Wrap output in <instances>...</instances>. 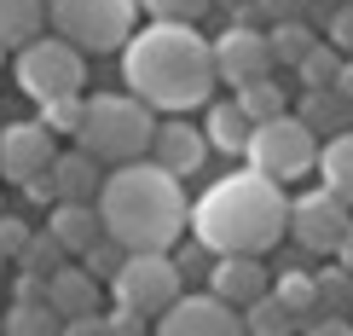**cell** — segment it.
Wrapping results in <instances>:
<instances>
[{
  "label": "cell",
  "instance_id": "7c38bea8",
  "mask_svg": "<svg viewBox=\"0 0 353 336\" xmlns=\"http://www.w3.org/2000/svg\"><path fill=\"white\" fill-rule=\"evenodd\" d=\"M58 157V139L47 134L41 122H6L0 128V180H35V174H47Z\"/></svg>",
  "mask_w": 353,
  "mask_h": 336
},
{
  "label": "cell",
  "instance_id": "ba28073f",
  "mask_svg": "<svg viewBox=\"0 0 353 336\" xmlns=\"http://www.w3.org/2000/svg\"><path fill=\"white\" fill-rule=\"evenodd\" d=\"M180 279L185 273H180L174 255H122V267L110 273V296H116V308H128L139 319H157L163 308H174L185 296Z\"/></svg>",
  "mask_w": 353,
  "mask_h": 336
},
{
  "label": "cell",
  "instance_id": "ffe728a7",
  "mask_svg": "<svg viewBox=\"0 0 353 336\" xmlns=\"http://www.w3.org/2000/svg\"><path fill=\"white\" fill-rule=\"evenodd\" d=\"M290 116H296L307 134H325V139H330V134H347L353 105H347L342 93H330V87H325V93H307V99H301V110H290Z\"/></svg>",
  "mask_w": 353,
  "mask_h": 336
},
{
  "label": "cell",
  "instance_id": "484cf974",
  "mask_svg": "<svg viewBox=\"0 0 353 336\" xmlns=\"http://www.w3.org/2000/svg\"><path fill=\"white\" fill-rule=\"evenodd\" d=\"M296 76H301V87H307V93H325V87H336V76H342V52L319 41V47L296 64Z\"/></svg>",
  "mask_w": 353,
  "mask_h": 336
},
{
  "label": "cell",
  "instance_id": "3957f363",
  "mask_svg": "<svg viewBox=\"0 0 353 336\" xmlns=\"http://www.w3.org/2000/svg\"><path fill=\"white\" fill-rule=\"evenodd\" d=\"M284 215H290L284 186L261 180L255 168H238L191 203L185 226L203 255H267L284 238Z\"/></svg>",
  "mask_w": 353,
  "mask_h": 336
},
{
  "label": "cell",
  "instance_id": "f35d334b",
  "mask_svg": "<svg viewBox=\"0 0 353 336\" xmlns=\"http://www.w3.org/2000/svg\"><path fill=\"white\" fill-rule=\"evenodd\" d=\"M336 261H342V273H353V226L342 232V244H336Z\"/></svg>",
  "mask_w": 353,
  "mask_h": 336
},
{
  "label": "cell",
  "instance_id": "4dcf8cb0",
  "mask_svg": "<svg viewBox=\"0 0 353 336\" xmlns=\"http://www.w3.org/2000/svg\"><path fill=\"white\" fill-rule=\"evenodd\" d=\"M325 47H336V52H353V0H347V6H336L330 12V23H325Z\"/></svg>",
  "mask_w": 353,
  "mask_h": 336
},
{
  "label": "cell",
  "instance_id": "2e32d148",
  "mask_svg": "<svg viewBox=\"0 0 353 336\" xmlns=\"http://www.w3.org/2000/svg\"><path fill=\"white\" fill-rule=\"evenodd\" d=\"M47 308L58 319L99 313V279H93V273H81V267H58L52 279H47Z\"/></svg>",
  "mask_w": 353,
  "mask_h": 336
},
{
  "label": "cell",
  "instance_id": "603a6c76",
  "mask_svg": "<svg viewBox=\"0 0 353 336\" xmlns=\"http://www.w3.org/2000/svg\"><path fill=\"white\" fill-rule=\"evenodd\" d=\"M313 47H319V35L307 29V18H290V23H272V29H267V52H272V64H290V70H296Z\"/></svg>",
  "mask_w": 353,
  "mask_h": 336
},
{
  "label": "cell",
  "instance_id": "9c48e42d",
  "mask_svg": "<svg viewBox=\"0 0 353 336\" xmlns=\"http://www.w3.org/2000/svg\"><path fill=\"white\" fill-rule=\"evenodd\" d=\"M347 226H353V209H347V203H336L325 186H319V192L290 197L284 232L301 244V250H313V255H336V244H342V232H347Z\"/></svg>",
  "mask_w": 353,
  "mask_h": 336
},
{
  "label": "cell",
  "instance_id": "e575fe53",
  "mask_svg": "<svg viewBox=\"0 0 353 336\" xmlns=\"http://www.w3.org/2000/svg\"><path fill=\"white\" fill-rule=\"evenodd\" d=\"M58 336H110V325H105V313H87V319H64Z\"/></svg>",
  "mask_w": 353,
  "mask_h": 336
},
{
  "label": "cell",
  "instance_id": "ab89813d",
  "mask_svg": "<svg viewBox=\"0 0 353 336\" xmlns=\"http://www.w3.org/2000/svg\"><path fill=\"white\" fill-rule=\"evenodd\" d=\"M220 6H243V12H249V0H220Z\"/></svg>",
  "mask_w": 353,
  "mask_h": 336
},
{
  "label": "cell",
  "instance_id": "cb8c5ba5",
  "mask_svg": "<svg viewBox=\"0 0 353 336\" xmlns=\"http://www.w3.org/2000/svg\"><path fill=\"white\" fill-rule=\"evenodd\" d=\"M58 319L47 302H12L6 313H0V336H58Z\"/></svg>",
  "mask_w": 353,
  "mask_h": 336
},
{
  "label": "cell",
  "instance_id": "b9f144b4",
  "mask_svg": "<svg viewBox=\"0 0 353 336\" xmlns=\"http://www.w3.org/2000/svg\"><path fill=\"white\" fill-rule=\"evenodd\" d=\"M0 273H6V255H0Z\"/></svg>",
  "mask_w": 353,
  "mask_h": 336
},
{
  "label": "cell",
  "instance_id": "f1b7e54d",
  "mask_svg": "<svg viewBox=\"0 0 353 336\" xmlns=\"http://www.w3.org/2000/svg\"><path fill=\"white\" fill-rule=\"evenodd\" d=\"M139 6L151 12V23H197L214 0H139Z\"/></svg>",
  "mask_w": 353,
  "mask_h": 336
},
{
  "label": "cell",
  "instance_id": "d6986e66",
  "mask_svg": "<svg viewBox=\"0 0 353 336\" xmlns=\"http://www.w3.org/2000/svg\"><path fill=\"white\" fill-rule=\"evenodd\" d=\"M47 35V0H0V47H29Z\"/></svg>",
  "mask_w": 353,
  "mask_h": 336
},
{
  "label": "cell",
  "instance_id": "8d00e7d4",
  "mask_svg": "<svg viewBox=\"0 0 353 336\" xmlns=\"http://www.w3.org/2000/svg\"><path fill=\"white\" fill-rule=\"evenodd\" d=\"M105 325H110V336H145V319H139V313H128V308H116Z\"/></svg>",
  "mask_w": 353,
  "mask_h": 336
},
{
  "label": "cell",
  "instance_id": "30bf717a",
  "mask_svg": "<svg viewBox=\"0 0 353 336\" xmlns=\"http://www.w3.org/2000/svg\"><path fill=\"white\" fill-rule=\"evenodd\" d=\"M209 58H214V81H226V87H243V81L272 76L267 35L249 29V23H232L226 35H214V41H209Z\"/></svg>",
  "mask_w": 353,
  "mask_h": 336
},
{
  "label": "cell",
  "instance_id": "9a60e30c",
  "mask_svg": "<svg viewBox=\"0 0 353 336\" xmlns=\"http://www.w3.org/2000/svg\"><path fill=\"white\" fill-rule=\"evenodd\" d=\"M47 238H52L64 255H87L99 238H105V226H99V209H93V203H52Z\"/></svg>",
  "mask_w": 353,
  "mask_h": 336
},
{
  "label": "cell",
  "instance_id": "f546056e",
  "mask_svg": "<svg viewBox=\"0 0 353 336\" xmlns=\"http://www.w3.org/2000/svg\"><path fill=\"white\" fill-rule=\"evenodd\" d=\"M81 105H87V93L81 99H52V105H41V128L58 139V134H76L81 128Z\"/></svg>",
  "mask_w": 353,
  "mask_h": 336
},
{
  "label": "cell",
  "instance_id": "ac0fdd59",
  "mask_svg": "<svg viewBox=\"0 0 353 336\" xmlns=\"http://www.w3.org/2000/svg\"><path fill=\"white\" fill-rule=\"evenodd\" d=\"M319 186L336 197V203H347L353 209V128L347 134H330V139H319Z\"/></svg>",
  "mask_w": 353,
  "mask_h": 336
},
{
  "label": "cell",
  "instance_id": "52a82bcc",
  "mask_svg": "<svg viewBox=\"0 0 353 336\" xmlns=\"http://www.w3.org/2000/svg\"><path fill=\"white\" fill-rule=\"evenodd\" d=\"M18 87L35 105H52V99H81L87 93V58L58 35H41L18 47Z\"/></svg>",
  "mask_w": 353,
  "mask_h": 336
},
{
  "label": "cell",
  "instance_id": "8fae6325",
  "mask_svg": "<svg viewBox=\"0 0 353 336\" xmlns=\"http://www.w3.org/2000/svg\"><path fill=\"white\" fill-rule=\"evenodd\" d=\"M157 336H243V313L203 290V296H180L174 308L157 313Z\"/></svg>",
  "mask_w": 353,
  "mask_h": 336
},
{
  "label": "cell",
  "instance_id": "74e56055",
  "mask_svg": "<svg viewBox=\"0 0 353 336\" xmlns=\"http://www.w3.org/2000/svg\"><path fill=\"white\" fill-rule=\"evenodd\" d=\"M23 192L35 197V203H58V192H52V174H35V180H23Z\"/></svg>",
  "mask_w": 353,
  "mask_h": 336
},
{
  "label": "cell",
  "instance_id": "5bb4252c",
  "mask_svg": "<svg viewBox=\"0 0 353 336\" xmlns=\"http://www.w3.org/2000/svg\"><path fill=\"white\" fill-rule=\"evenodd\" d=\"M151 151H157V157H151L157 168H168L174 180H185V174H197V168H203L209 145H203V128H191L185 116H174V122H157Z\"/></svg>",
  "mask_w": 353,
  "mask_h": 336
},
{
  "label": "cell",
  "instance_id": "83f0119b",
  "mask_svg": "<svg viewBox=\"0 0 353 336\" xmlns=\"http://www.w3.org/2000/svg\"><path fill=\"white\" fill-rule=\"evenodd\" d=\"M18 267H23V273H35V279H52V273L64 267V250H58L47 232H29V244L18 250Z\"/></svg>",
  "mask_w": 353,
  "mask_h": 336
},
{
  "label": "cell",
  "instance_id": "d590c367",
  "mask_svg": "<svg viewBox=\"0 0 353 336\" xmlns=\"http://www.w3.org/2000/svg\"><path fill=\"white\" fill-rule=\"evenodd\" d=\"M307 336H353V319L330 313V319H307Z\"/></svg>",
  "mask_w": 353,
  "mask_h": 336
},
{
  "label": "cell",
  "instance_id": "4316f807",
  "mask_svg": "<svg viewBox=\"0 0 353 336\" xmlns=\"http://www.w3.org/2000/svg\"><path fill=\"white\" fill-rule=\"evenodd\" d=\"M272 302H278V308H290L296 319H313V313H319V296H313V273H284V279L272 284Z\"/></svg>",
  "mask_w": 353,
  "mask_h": 336
},
{
  "label": "cell",
  "instance_id": "e0dca14e",
  "mask_svg": "<svg viewBox=\"0 0 353 336\" xmlns=\"http://www.w3.org/2000/svg\"><path fill=\"white\" fill-rule=\"evenodd\" d=\"M47 174H52L58 203H93V197H99V180H105V174H99V163H93L87 151H58Z\"/></svg>",
  "mask_w": 353,
  "mask_h": 336
},
{
  "label": "cell",
  "instance_id": "5b68a950",
  "mask_svg": "<svg viewBox=\"0 0 353 336\" xmlns=\"http://www.w3.org/2000/svg\"><path fill=\"white\" fill-rule=\"evenodd\" d=\"M134 12L139 0H47V29L81 58L122 52V41L134 35Z\"/></svg>",
  "mask_w": 353,
  "mask_h": 336
},
{
  "label": "cell",
  "instance_id": "1f68e13d",
  "mask_svg": "<svg viewBox=\"0 0 353 336\" xmlns=\"http://www.w3.org/2000/svg\"><path fill=\"white\" fill-rule=\"evenodd\" d=\"M116 267H122V250H116V244H110V238H99V244H93V250H87V255H81V273H93V279H110V273H116Z\"/></svg>",
  "mask_w": 353,
  "mask_h": 336
},
{
  "label": "cell",
  "instance_id": "4fadbf2b",
  "mask_svg": "<svg viewBox=\"0 0 353 336\" xmlns=\"http://www.w3.org/2000/svg\"><path fill=\"white\" fill-rule=\"evenodd\" d=\"M267 267H261V255H220L214 267H209V296L214 302H226V308H249V302H261L267 296Z\"/></svg>",
  "mask_w": 353,
  "mask_h": 336
},
{
  "label": "cell",
  "instance_id": "60d3db41",
  "mask_svg": "<svg viewBox=\"0 0 353 336\" xmlns=\"http://www.w3.org/2000/svg\"><path fill=\"white\" fill-rule=\"evenodd\" d=\"M347 302H353V273H347Z\"/></svg>",
  "mask_w": 353,
  "mask_h": 336
},
{
  "label": "cell",
  "instance_id": "7bdbcfd3",
  "mask_svg": "<svg viewBox=\"0 0 353 336\" xmlns=\"http://www.w3.org/2000/svg\"><path fill=\"white\" fill-rule=\"evenodd\" d=\"M0 64H6V47H0Z\"/></svg>",
  "mask_w": 353,
  "mask_h": 336
},
{
  "label": "cell",
  "instance_id": "8992f818",
  "mask_svg": "<svg viewBox=\"0 0 353 336\" xmlns=\"http://www.w3.org/2000/svg\"><path fill=\"white\" fill-rule=\"evenodd\" d=\"M249 168L261 174V180L284 186V180H301V174H313L319 163V134H307L296 116H272V122H255L249 128V145H243Z\"/></svg>",
  "mask_w": 353,
  "mask_h": 336
},
{
  "label": "cell",
  "instance_id": "7a4b0ae2",
  "mask_svg": "<svg viewBox=\"0 0 353 336\" xmlns=\"http://www.w3.org/2000/svg\"><path fill=\"white\" fill-rule=\"evenodd\" d=\"M122 81L134 87L145 110L185 116L209 105L214 93V58L209 35H197V23H145L122 41Z\"/></svg>",
  "mask_w": 353,
  "mask_h": 336
},
{
  "label": "cell",
  "instance_id": "d6a6232c",
  "mask_svg": "<svg viewBox=\"0 0 353 336\" xmlns=\"http://www.w3.org/2000/svg\"><path fill=\"white\" fill-rule=\"evenodd\" d=\"M307 6H313V0H249V12H261V18H272V23L307 18Z\"/></svg>",
  "mask_w": 353,
  "mask_h": 336
},
{
  "label": "cell",
  "instance_id": "277c9868",
  "mask_svg": "<svg viewBox=\"0 0 353 336\" xmlns=\"http://www.w3.org/2000/svg\"><path fill=\"white\" fill-rule=\"evenodd\" d=\"M157 134V110H145L134 93H93L81 105V128H76V151H87L93 163H139L151 151Z\"/></svg>",
  "mask_w": 353,
  "mask_h": 336
},
{
  "label": "cell",
  "instance_id": "ee69618b",
  "mask_svg": "<svg viewBox=\"0 0 353 336\" xmlns=\"http://www.w3.org/2000/svg\"><path fill=\"white\" fill-rule=\"evenodd\" d=\"M336 6H347V0H336Z\"/></svg>",
  "mask_w": 353,
  "mask_h": 336
},
{
  "label": "cell",
  "instance_id": "7402d4cb",
  "mask_svg": "<svg viewBox=\"0 0 353 336\" xmlns=\"http://www.w3.org/2000/svg\"><path fill=\"white\" fill-rule=\"evenodd\" d=\"M232 105H238V110L249 116V128H255V122H272V116H284V110H290V93H284L272 76H261V81H243Z\"/></svg>",
  "mask_w": 353,
  "mask_h": 336
},
{
  "label": "cell",
  "instance_id": "d4e9b609",
  "mask_svg": "<svg viewBox=\"0 0 353 336\" xmlns=\"http://www.w3.org/2000/svg\"><path fill=\"white\" fill-rule=\"evenodd\" d=\"M296 325H301V319L290 313V308H278L272 290H267L261 302H249V308H243V336H296Z\"/></svg>",
  "mask_w": 353,
  "mask_h": 336
},
{
  "label": "cell",
  "instance_id": "836d02e7",
  "mask_svg": "<svg viewBox=\"0 0 353 336\" xmlns=\"http://www.w3.org/2000/svg\"><path fill=\"white\" fill-rule=\"evenodd\" d=\"M23 244H29V226L18 221V215H6V209H0V255H6V261H18V250H23Z\"/></svg>",
  "mask_w": 353,
  "mask_h": 336
},
{
  "label": "cell",
  "instance_id": "44dd1931",
  "mask_svg": "<svg viewBox=\"0 0 353 336\" xmlns=\"http://www.w3.org/2000/svg\"><path fill=\"white\" fill-rule=\"evenodd\" d=\"M203 145L209 151H226V157H243L249 145V116L238 105H214L209 110V128H203Z\"/></svg>",
  "mask_w": 353,
  "mask_h": 336
},
{
  "label": "cell",
  "instance_id": "6da1fadb",
  "mask_svg": "<svg viewBox=\"0 0 353 336\" xmlns=\"http://www.w3.org/2000/svg\"><path fill=\"white\" fill-rule=\"evenodd\" d=\"M93 209H99L105 238L122 255H168L174 244H180L185 221H191V203L180 192V180H174L168 168H157L151 157L110 168L105 180H99Z\"/></svg>",
  "mask_w": 353,
  "mask_h": 336
}]
</instances>
